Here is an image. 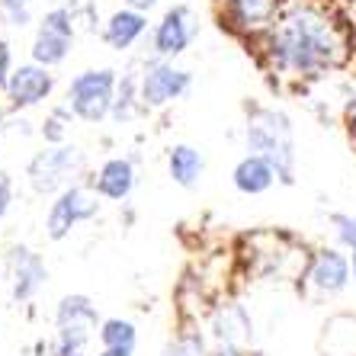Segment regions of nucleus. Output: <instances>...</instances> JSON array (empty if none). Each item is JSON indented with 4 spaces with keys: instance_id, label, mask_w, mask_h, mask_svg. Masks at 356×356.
Segmentation results:
<instances>
[{
    "instance_id": "obj_1",
    "label": "nucleus",
    "mask_w": 356,
    "mask_h": 356,
    "mask_svg": "<svg viewBox=\"0 0 356 356\" xmlns=\"http://www.w3.org/2000/svg\"><path fill=\"white\" fill-rule=\"evenodd\" d=\"M353 26L334 0H286L276 23L250 49L282 87H308L353 61Z\"/></svg>"
},
{
    "instance_id": "obj_2",
    "label": "nucleus",
    "mask_w": 356,
    "mask_h": 356,
    "mask_svg": "<svg viewBox=\"0 0 356 356\" xmlns=\"http://www.w3.org/2000/svg\"><path fill=\"white\" fill-rule=\"evenodd\" d=\"M244 148L260 154L276 167L282 186H292L298 177V145H296V122L282 106L254 103L244 116Z\"/></svg>"
},
{
    "instance_id": "obj_3",
    "label": "nucleus",
    "mask_w": 356,
    "mask_h": 356,
    "mask_svg": "<svg viewBox=\"0 0 356 356\" xmlns=\"http://www.w3.org/2000/svg\"><path fill=\"white\" fill-rule=\"evenodd\" d=\"M116 67L99 65V67H83L77 71L65 87V106L74 113L77 122L83 125H103L113 119V103H116V87H119Z\"/></svg>"
},
{
    "instance_id": "obj_4",
    "label": "nucleus",
    "mask_w": 356,
    "mask_h": 356,
    "mask_svg": "<svg viewBox=\"0 0 356 356\" xmlns=\"http://www.w3.org/2000/svg\"><path fill=\"white\" fill-rule=\"evenodd\" d=\"M87 170V158L74 141L67 145H45L26 164V183L35 196H58L61 190L74 186L77 177Z\"/></svg>"
},
{
    "instance_id": "obj_5",
    "label": "nucleus",
    "mask_w": 356,
    "mask_h": 356,
    "mask_svg": "<svg viewBox=\"0 0 356 356\" xmlns=\"http://www.w3.org/2000/svg\"><path fill=\"white\" fill-rule=\"evenodd\" d=\"M77 33H81V26H77L74 13H71L61 0L51 3L39 17V23H35L33 42H29V61L58 71V67L71 58V51H74Z\"/></svg>"
},
{
    "instance_id": "obj_6",
    "label": "nucleus",
    "mask_w": 356,
    "mask_h": 356,
    "mask_svg": "<svg viewBox=\"0 0 356 356\" xmlns=\"http://www.w3.org/2000/svg\"><path fill=\"white\" fill-rule=\"evenodd\" d=\"M138 87L145 113H161L193 90V71L177 61L145 58L138 65Z\"/></svg>"
},
{
    "instance_id": "obj_7",
    "label": "nucleus",
    "mask_w": 356,
    "mask_h": 356,
    "mask_svg": "<svg viewBox=\"0 0 356 356\" xmlns=\"http://www.w3.org/2000/svg\"><path fill=\"white\" fill-rule=\"evenodd\" d=\"M199 35V23L190 3H174L167 7L148 33V58L161 61H180L186 51L193 49V42Z\"/></svg>"
},
{
    "instance_id": "obj_8",
    "label": "nucleus",
    "mask_w": 356,
    "mask_h": 356,
    "mask_svg": "<svg viewBox=\"0 0 356 356\" xmlns=\"http://www.w3.org/2000/svg\"><path fill=\"white\" fill-rule=\"evenodd\" d=\"M99 206H103V199L90 190V183L87 186L74 183V186L61 190L58 196H51L49 212H45V238L55 244L71 238L77 225H87L99 216Z\"/></svg>"
},
{
    "instance_id": "obj_9",
    "label": "nucleus",
    "mask_w": 356,
    "mask_h": 356,
    "mask_svg": "<svg viewBox=\"0 0 356 356\" xmlns=\"http://www.w3.org/2000/svg\"><path fill=\"white\" fill-rule=\"evenodd\" d=\"M282 3L286 0H216V17L228 35L254 45L276 23Z\"/></svg>"
},
{
    "instance_id": "obj_10",
    "label": "nucleus",
    "mask_w": 356,
    "mask_h": 356,
    "mask_svg": "<svg viewBox=\"0 0 356 356\" xmlns=\"http://www.w3.org/2000/svg\"><path fill=\"white\" fill-rule=\"evenodd\" d=\"M353 282V260L343 248H315L302 270V286L318 298H337Z\"/></svg>"
},
{
    "instance_id": "obj_11",
    "label": "nucleus",
    "mask_w": 356,
    "mask_h": 356,
    "mask_svg": "<svg viewBox=\"0 0 356 356\" xmlns=\"http://www.w3.org/2000/svg\"><path fill=\"white\" fill-rule=\"evenodd\" d=\"M55 87H58V74L51 67H42L35 61H23V65L13 67V74H10L7 87H3L7 109L26 113V109L45 106L55 97Z\"/></svg>"
},
{
    "instance_id": "obj_12",
    "label": "nucleus",
    "mask_w": 356,
    "mask_h": 356,
    "mask_svg": "<svg viewBox=\"0 0 356 356\" xmlns=\"http://www.w3.org/2000/svg\"><path fill=\"white\" fill-rule=\"evenodd\" d=\"M3 270H7V286L10 298L26 305L42 292L45 280H49V266L42 260V254H35L29 244H13L3 257Z\"/></svg>"
},
{
    "instance_id": "obj_13",
    "label": "nucleus",
    "mask_w": 356,
    "mask_h": 356,
    "mask_svg": "<svg viewBox=\"0 0 356 356\" xmlns=\"http://www.w3.org/2000/svg\"><path fill=\"white\" fill-rule=\"evenodd\" d=\"M151 23H154V19H151L148 13H138V10H132V7H116L99 23V42H103L109 51L125 55V51L138 49L141 42H148Z\"/></svg>"
},
{
    "instance_id": "obj_14",
    "label": "nucleus",
    "mask_w": 356,
    "mask_h": 356,
    "mask_svg": "<svg viewBox=\"0 0 356 356\" xmlns=\"http://www.w3.org/2000/svg\"><path fill=\"white\" fill-rule=\"evenodd\" d=\"M138 186V164L132 154H113V158L99 161V167L90 177V190L103 202H129Z\"/></svg>"
},
{
    "instance_id": "obj_15",
    "label": "nucleus",
    "mask_w": 356,
    "mask_h": 356,
    "mask_svg": "<svg viewBox=\"0 0 356 356\" xmlns=\"http://www.w3.org/2000/svg\"><path fill=\"white\" fill-rule=\"evenodd\" d=\"M209 337L218 347H238L248 350L254 340V318H250L248 305H241L234 298H225L209 312Z\"/></svg>"
},
{
    "instance_id": "obj_16",
    "label": "nucleus",
    "mask_w": 356,
    "mask_h": 356,
    "mask_svg": "<svg viewBox=\"0 0 356 356\" xmlns=\"http://www.w3.org/2000/svg\"><path fill=\"white\" fill-rule=\"evenodd\" d=\"M276 183H280V174H276V167L270 164L266 158L260 154H241L232 167V186L241 193V196H266V193L273 190Z\"/></svg>"
},
{
    "instance_id": "obj_17",
    "label": "nucleus",
    "mask_w": 356,
    "mask_h": 356,
    "mask_svg": "<svg viewBox=\"0 0 356 356\" xmlns=\"http://www.w3.org/2000/svg\"><path fill=\"white\" fill-rule=\"evenodd\" d=\"M167 177L180 190H196L206 177V154L190 141H177L167 148Z\"/></svg>"
},
{
    "instance_id": "obj_18",
    "label": "nucleus",
    "mask_w": 356,
    "mask_h": 356,
    "mask_svg": "<svg viewBox=\"0 0 356 356\" xmlns=\"http://www.w3.org/2000/svg\"><path fill=\"white\" fill-rule=\"evenodd\" d=\"M103 318L97 312V302L83 292H71L55 305V327H74V331L97 334Z\"/></svg>"
},
{
    "instance_id": "obj_19",
    "label": "nucleus",
    "mask_w": 356,
    "mask_h": 356,
    "mask_svg": "<svg viewBox=\"0 0 356 356\" xmlns=\"http://www.w3.org/2000/svg\"><path fill=\"white\" fill-rule=\"evenodd\" d=\"M138 116H145L141 106V87H138V67H129L119 74V87H116V103H113V125H129Z\"/></svg>"
},
{
    "instance_id": "obj_20",
    "label": "nucleus",
    "mask_w": 356,
    "mask_h": 356,
    "mask_svg": "<svg viewBox=\"0 0 356 356\" xmlns=\"http://www.w3.org/2000/svg\"><path fill=\"white\" fill-rule=\"evenodd\" d=\"M324 356H356V315H334L321 334Z\"/></svg>"
},
{
    "instance_id": "obj_21",
    "label": "nucleus",
    "mask_w": 356,
    "mask_h": 356,
    "mask_svg": "<svg viewBox=\"0 0 356 356\" xmlns=\"http://www.w3.org/2000/svg\"><path fill=\"white\" fill-rule=\"evenodd\" d=\"M97 340H99V350L135 353V347H138V324L129 321V318H103Z\"/></svg>"
},
{
    "instance_id": "obj_22",
    "label": "nucleus",
    "mask_w": 356,
    "mask_h": 356,
    "mask_svg": "<svg viewBox=\"0 0 356 356\" xmlns=\"http://www.w3.org/2000/svg\"><path fill=\"white\" fill-rule=\"evenodd\" d=\"M74 122H77L74 113H71L65 103H61V106H51L39 125L42 141H45V145H67V141H71V125Z\"/></svg>"
},
{
    "instance_id": "obj_23",
    "label": "nucleus",
    "mask_w": 356,
    "mask_h": 356,
    "mask_svg": "<svg viewBox=\"0 0 356 356\" xmlns=\"http://www.w3.org/2000/svg\"><path fill=\"white\" fill-rule=\"evenodd\" d=\"M97 334L90 331H74V327H55V340H51V356H93L90 343Z\"/></svg>"
},
{
    "instance_id": "obj_24",
    "label": "nucleus",
    "mask_w": 356,
    "mask_h": 356,
    "mask_svg": "<svg viewBox=\"0 0 356 356\" xmlns=\"http://www.w3.org/2000/svg\"><path fill=\"white\" fill-rule=\"evenodd\" d=\"M209 350L212 347H209L206 334L199 331V327H183L170 340V347H167L164 356H209Z\"/></svg>"
},
{
    "instance_id": "obj_25",
    "label": "nucleus",
    "mask_w": 356,
    "mask_h": 356,
    "mask_svg": "<svg viewBox=\"0 0 356 356\" xmlns=\"http://www.w3.org/2000/svg\"><path fill=\"white\" fill-rule=\"evenodd\" d=\"M35 3L39 0H0V19L13 29H26L35 17Z\"/></svg>"
},
{
    "instance_id": "obj_26",
    "label": "nucleus",
    "mask_w": 356,
    "mask_h": 356,
    "mask_svg": "<svg viewBox=\"0 0 356 356\" xmlns=\"http://www.w3.org/2000/svg\"><path fill=\"white\" fill-rule=\"evenodd\" d=\"M327 222H331V232L337 238V248H343L353 257L356 254V216H350V212H331Z\"/></svg>"
},
{
    "instance_id": "obj_27",
    "label": "nucleus",
    "mask_w": 356,
    "mask_h": 356,
    "mask_svg": "<svg viewBox=\"0 0 356 356\" xmlns=\"http://www.w3.org/2000/svg\"><path fill=\"white\" fill-rule=\"evenodd\" d=\"M71 13L77 17V26H87V29H97L103 19H99V7L97 0H61Z\"/></svg>"
},
{
    "instance_id": "obj_28",
    "label": "nucleus",
    "mask_w": 356,
    "mask_h": 356,
    "mask_svg": "<svg viewBox=\"0 0 356 356\" xmlns=\"http://www.w3.org/2000/svg\"><path fill=\"white\" fill-rule=\"evenodd\" d=\"M340 119H343V129H347L350 145L356 148V90L347 93V99H343V109H340Z\"/></svg>"
},
{
    "instance_id": "obj_29",
    "label": "nucleus",
    "mask_w": 356,
    "mask_h": 356,
    "mask_svg": "<svg viewBox=\"0 0 356 356\" xmlns=\"http://www.w3.org/2000/svg\"><path fill=\"white\" fill-rule=\"evenodd\" d=\"M13 67H17V61H13V45H10L7 39H0V90L7 87Z\"/></svg>"
},
{
    "instance_id": "obj_30",
    "label": "nucleus",
    "mask_w": 356,
    "mask_h": 356,
    "mask_svg": "<svg viewBox=\"0 0 356 356\" xmlns=\"http://www.w3.org/2000/svg\"><path fill=\"white\" fill-rule=\"evenodd\" d=\"M13 199H17V186H13L10 174H3V170H0V222L7 218L10 206H13Z\"/></svg>"
},
{
    "instance_id": "obj_31",
    "label": "nucleus",
    "mask_w": 356,
    "mask_h": 356,
    "mask_svg": "<svg viewBox=\"0 0 356 356\" xmlns=\"http://www.w3.org/2000/svg\"><path fill=\"white\" fill-rule=\"evenodd\" d=\"M122 7H132V10H138V13H154V10L161 7V0H122Z\"/></svg>"
},
{
    "instance_id": "obj_32",
    "label": "nucleus",
    "mask_w": 356,
    "mask_h": 356,
    "mask_svg": "<svg viewBox=\"0 0 356 356\" xmlns=\"http://www.w3.org/2000/svg\"><path fill=\"white\" fill-rule=\"evenodd\" d=\"M209 356H244V350H238V347H212L209 350Z\"/></svg>"
},
{
    "instance_id": "obj_33",
    "label": "nucleus",
    "mask_w": 356,
    "mask_h": 356,
    "mask_svg": "<svg viewBox=\"0 0 356 356\" xmlns=\"http://www.w3.org/2000/svg\"><path fill=\"white\" fill-rule=\"evenodd\" d=\"M97 356H135V353H122V350H97Z\"/></svg>"
},
{
    "instance_id": "obj_34",
    "label": "nucleus",
    "mask_w": 356,
    "mask_h": 356,
    "mask_svg": "<svg viewBox=\"0 0 356 356\" xmlns=\"http://www.w3.org/2000/svg\"><path fill=\"white\" fill-rule=\"evenodd\" d=\"M3 125H7V109L0 106V135H3Z\"/></svg>"
},
{
    "instance_id": "obj_35",
    "label": "nucleus",
    "mask_w": 356,
    "mask_h": 356,
    "mask_svg": "<svg viewBox=\"0 0 356 356\" xmlns=\"http://www.w3.org/2000/svg\"><path fill=\"white\" fill-rule=\"evenodd\" d=\"M350 17H353V29H356V3L350 7Z\"/></svg>"
},
{
    "instance_id": "obj_36",
    "label": "nucleus",
    "mask_w": 356,
    "mask_h": 356,
    "mask_svg": "<svg viewBox=\"0 0 356 356\" xmlns=\"http://www.w3.org/2000/svg\"><path fill=\"white\" fill-rule=\"evenodd\" d=\"M350 260H353V280H356V254H353V257H350Z\"/></svg>"
}]
</instances>
